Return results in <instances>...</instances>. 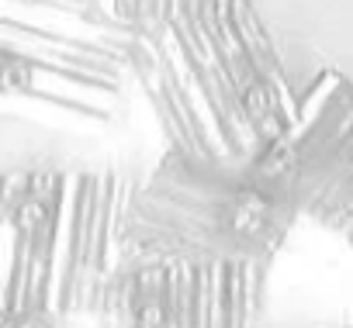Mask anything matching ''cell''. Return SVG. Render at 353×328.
<instances>
[{
  "mask_svg": "<svg viewBox=\"0 0 353 328\" xmlns=\"http://www.w3.org/2000/svg\"><path fill=\"white\" fill-rule=\"evenodd\" d=\"M315 221H322L325 228H336V232H343L350 242H353V180L346 184V190L315 218Z\"/></svg>",
  "mask_w": 353,
  "mask_h": 328,
  "instance_id": "3",
  "label": "cell"
},
{
  "mask_svg": "<svg viewBox=\"0 0 353 328\" xmlns=\"http://www.w3.org/2000/svg\"><path fill=\"white\" fill-rule=\"evenodd\" d=\"M298 215L291 190L256 184L250 170L198 166L170 149L156 173L128 194L121 270L267 263Z\"/></svg>",
  "mask_w": 353,
  "mask_h": 328,
  "instance_id": "1",
  "label": "cell"
},
{
  "mask_svg": "<svg viewBox=\"0 0 353 328\" xmlns=\"http://www.w3.org/2000/svg\"><path fill=\"white\" fill-rule=\"evenodd\" d=\"M350 180H353V131L346 135V142H343L339 152L332 155L329 170H325V177H322V184H319V190H315V197L308 201L305 215H308V218H319V215L346 190Z\"/></svg>",
  "mask_w": 353,
  "mask_h": 328,
  "instance_id": "2",
  "label": "cell"
}]
</instances>
